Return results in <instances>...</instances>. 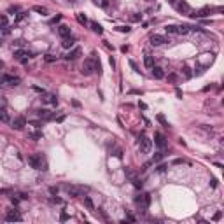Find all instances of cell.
Instances as JSON below:
<instances>
[{
	"label": "cell",
	"mask_w": 224,
	"mask_h": 224,
	"mask_svg": "<svg viewBox=\"0 0 224 224\" xmlns=\"http://www.w3.org/2000/svg\"><path fill=\"white\" fill-rule=\"evenodd\" d=\"M5 221H7V222H20V221H23V217H21V214L18 210L11 208V210H7V214H5Z\"/></svg>",
	"instance_id": "52a82bcc"
},
{
	"label": "cell",
	"mask_w": 224,
	"mask_h": 224,
	"mask_svg": "<svg viewBox=\"0 0 224 224\" xmlns=\"http://www.w3.org/2000/svg\"><path fill=\"white\" fill-rule=\"evenodd\" d=\"M116 30L121 32V33H130V30H132V28H130V26H117Z\"/></svg>",
	"instance_id": "1f68e13d"
},
{
	"label": "cell",
	"mask_w": 224,
	"mask_h": 224,
	"mask_svg": "<svg viewBox=\"0 0 224 224\" xmlns=\"http://www.w3.org/2000/svg\"><path fill=\"white\" fill-rule=\"evenodd\" d=\"M20 82H21V79L18 75H9V74L0 75V84L2 86H18Z\"/></svg>",
	"instance_id": "3957f363"
},
{
	"label": "cell",
	"mask_w": 224,
	"mask_h": 224,
	"mask_svg": "<svg viewBox=\"0 0 224 224\" xmlns=\"http://www.w3.org/2000/svg\"><path fill=\"white\" fill-rule=\"evenodd\" d=\"M65 191L70 194L72 198H79L84 194V191H88V187H82V186H70V184H67L65 186Z\"/></svg>",
	"instance_id": "277c9868"
},
{
	"label": "cell",
	"mask_w": 224,
	"mask_h": 224,
	"mask_svg": "<svg viewBox=\"0 0 224 224\" xmlns=\"http://www.w3.org/2000/svg\"><path fill=\"white\" fill-rule=\"evenodd\" d=\"M221 217H222V212H217V214L214 215V221H219Z\"/></svg>",
	"instance_id": "c3c4849f"
},
{
	"label": "cell",
	"mask_w": 224,
	"mask_h": 224,
	"mask_svg": "<svg viewBox=\"0 0 224 224\" xmlns=\"http://www.w3.org/2000/svg\"><path fill=\"white\" fill-rule=\"evenodd\" d=\"M191 32L189 25H177V35H187Z\"/></svg>",
	"instance_id": "e0dca14e"
},
{
	"label": "cell",
	"mask_w": 224,
	"mask_h": 224,
	"mask_svg": "<svg viewBox=\"0 0 224 224\" xmlns=\"http://www.w3.org/2000/svg\"><path fill=\"white\" fill-rule=\"evenodd\" d=\"M144 65H145L149 70L154 67V60H153V56H151V54H145V56H144Z\"/></svg>",
	"instance_id": "44dd1931"
},
{
	"label": "cell",
	"mask_w": 224,
	"mask_h": 224,
	"mask_svg": "<svg viewBox=\"0 0 224 224\" xmlns=\"http://www.w3.org/2000/svg\"><path fill=\"white\" fill-rule=\"evenodd\" d=\"M58 35L63 37V39H65V37H70V35H72L70 26H67V25H60V26H58Z\"/></svg>",
	"instance_id": "5bb4252c"
},
{
	"label": "cell",
	"mask_w": 224,
	"mask_h": 224,
	"mask_svg": "<svg viewBox=\"0 0 224 224\" xmlns=\"http://www.w3.org/2000/svg\"><path fill=\"white\" fill-rule=\"evenodd\" d=\"M165 170H166V165H159V166H158V172H161V173H163Z\"/></svg>",
	"instance_id": "7dc6e473"
},
{
	"label": "cell",
	"mask_w": 224,
	"mask_h": 224,
	"mask_svg": "<svg viewBox=\"0 0 224 224\" xmlns=\"http://www.w3.org/2000/svg\"><path fill=\"white\" fill-rule=\"evenodd\" d=\"M89 26H91V30L95 32V33H103V28L100 23H96V21H91L89 23Z\"/></svg>",
	"instance_id": "603a6c76"
},
{
	"label": "cell",
	"mask_w": 224,
	"mask_h": 224,
	"mask_svg": "<svg viewBox=\"0 0 224 224\" xmlns=\"http://www.w3.org/2000/svg\"><path fill=\"white\" fill-rule=\"evenodd\" d=\"M149 42H151V46H163V44H166L168 42V39L165 37V35H159V33H153L151 37H149Z\"/></svg>",
	"instance_id": "8992f818"
},
{
	"label": "cell",
	"mask_w": 224,
	"mask_h": 224,
	"mask_svg": "<svg viewBox=\"0 0 224 224\" xmlns=\"http://www.w3.org/2000/svg\"><path fill=\"white\" fill-rule=\"evenodd\" d=\"M32 89H33V91H37V93H42V95H46V89H42V88H39V86H33Z\"/></svg>",
	"instance_id": "ab89813d"
},
{
	"label": "cell",
	"mask_w": 224,
	"mask_h": 224,
	"mask_svg": "<svg viewBox=\"0 0 224 224\" xmlns=\"http://www.w3.org/2000/svg\"><path fill=\"white\" fill-rule=\"evenodd\" d=\"M151 147H153V140L142 133V135H140V153L147 154L149 151H151Z\"/></svg>",
	"instance_id": "5b68a950"
},
{
	"label": "cell",
	"mask_w": 224,
	"mask_h": 224,
	"mask_svg": "<svg viewBox=\"0 0 224 224\" xmlns=\"http://www.w3.org/2000/svg\"><path fill=\"white\" fill-rule=\"evenodd\" d=\"M46 102H51L53 105H58V98H56V95H49L47 98H44Z\"/></svg>",
	"instance_id": "f1b7e54d"
},
{
	"label": "cell",
	"mask_w": 224,
	"mask_h": 224,
	"mask_svg": "<svg viewBox=\"0 0 224 224\" xmlns=\"http://www.w3.org/2000/svg\"><path fill=\"white\" fill-rule=\"evenodd\" d=\"M212 61H214V54H212V53H205V54H201V56L198 58V63H200L203 68L210 67V65H212Z\"/></svg>",
	"instance_id": "ba28073f"
},
{
	"label": "cell",
	"mask_w": 224,
	"mask_h": 224,
	"mask_svg": "<svg viewBox=\"0 0 224 224\" xmlns=\"http://www.w3.org/2000/svg\"><path fill=\"white\" fill-rule=\"evenodd\" d=\"M135 203H137V207H138L142 212H145V210L149 208V205H151V194L149 193L138 194V196L135 198Z\"/></svg>",
	"instance_id": "7a4b0ae2"
},
{
	"label": "cell",
	"mask_w": 224,
	"mask_h": 224,
	"mask_svg": "<svg viewBox=\"0 0 224 224\" xmlns=\"http://www.w3.org/2000/svg\"><path fill=\"white\" fill-rule=\"evenodd\" d=\"M60 21H61V14H58V16H56V18H53L49 23H51V25H54V23H60Z\"/></svg>",
	"instance_id": "f35d334b"
},
{
	"label": "cell",
	"mask_w": 224,
	"mask_h": 224,
	"mask_svg": "<svg viewBox=\"0 0 224 224\" xmlns=\"http://www.w3.org/2000/svg\"><path fill=\"white\" fill-rule=\"evenodd\" d=\"M37 114H39V117H41V119H44V121H51V119H53V114L47 110V109H39V110H37Z\"/></svg>",
	"instance_id": "9a60e30c"
},
{
	"label": "cell",
	"mask_w": 224,
	"mask_h": 224,
	"mask_svg": "<svg viewBox=\"0 0 224 224\" xmlns=\"http://www.w3.org/2000/svg\"><path fill=\"white\" fill-rule=\"evenodd\" d=\"M74 44H75V41L72 39V35H70V37H65V39H63V42H61V46H63L65 49H70V47H74Z\"/></svg>",
	"instance_id": "d6986e66"
},
{
	"label": "cell",
	"mask_w": 224,
	"mask_h": 224,
	"mask_svg": "<svg viewBox=\"0 0 224 224\" xmlns=\"http://www.w3.org/2000/svg\"><path fill=\"white\" fill-rule=\"evenodd\" d=\"M154 144L159 147V149H165L166 147V137H165L163 133H154Z\"/></svg>",
	"instance_id": "8fae6325"
},
{
	"label": "cell",
	"mask_w": 224,
	"mask_h": 224,
	"mask_svg": "<svg viewBox=\"0 0 224 224\" xmlns=\"http://www.w3.org/2000/svg\"><path fill=\"white\" fill-rule=\"evenodd\" d=\"M168 81L175 82V81H177V75H175V74H170V75H168Z\"/></svg>",
	"instance_id": "f6af8a7d"
},
{
	"label": "cell",
	"mask_w": 224,
	"mask_h": 224,
	"mask_svg": "<svg viewBox=\"0 0 224 224\" xmlns=\"http://www.w3.org/2000/svg\"><path fill=\"white\" fill-rule=\"evenodd\" d=\"M44 60L47 61V63H53V61L58 60V56H54V54H46V56H44Z\"/></svg>",
	"instance_id": "f546056e"
},
{
	"label": "cell",
	"mask_w": 224,
	"mask_h": 224,
	"mask_svg": "<svg viewBox=\"0 0 224 224\" xmlns=\"http://www.w3.org/2000/svg\"><path fill=\"white\" fill-rule=\"evenodd\" d=\"M11 124H12L14 130H23V128L26 126V117H25V116H16V117L11 121Z\"/></svg>",
	"instance_id": "9c48e42d"
},
{
	"label": "cell",
	"mask_w": 224,
	"mask_h": 224,
	"mask_svg": "<svg viewBox=\"0 0 224 224\" xmlns=\"http://www.w3.org/2000/svg\"><path fill=\"white\" fill-rule=\"evenodd\" d=\"M158 121L161 123V124H165V126H168V123H166V119H165V117H163V116H161V114L158 116Z\"/></svg>",
	"instance_id": "60d3db41"
},
{
	"label": "cell",
	"mask_w": 224,
	"mask_h": 224,
	"mask_svg": "<svg viewBox=\"0 0 224 224\" xmlns=\"http://www.w3.org/2000/svg\"><path fill=\"white\" fill-rule=\"evenodd\" d=\"M28 138H33V140H42V133H41V132L28 133Z\"/></svg>",
	"instance_id": "4316f807"
},
{
	"label": "cell",
	"mask_w": 224,
	"mask_h": 224,
	"mask_svg": "<svg viewBox=\"0 0 224 224\" xmlns=\"http://www.w3.org/2000/svg\"><path fill=\"white\" fill-rule=\"evenodd\" d=\"M184 163H186V161H184L182 158H177V159H173V161H172V165H184Z\"/></svg>",
	"instance_id": "74e56055"
},
{
	"label": "cell",
	"mask_w": 224,
	"mask_h": 224,
	"mask_svg": "<svg viewBox=\"0 0 224 224\" xmlns=\"http://www.w3.org/2000/svg\"><path fill=\"white\" fill-rule=\"evenodd\" d=\"M9 12L12 14V12H20V7L18 5H12V7H9Z\"/></svg>",
	"instance_id": "ee69618b"
},
{
	"label": "cell",
	"mask_w": 224,
	"mask_h": 224,
	"mask_svg": "<svg viewBox=\"0 0 224 224\" xmlns=\"http://www.w3.org/2000/svg\"><path fill=\"white\" fill-rule=\"evenodd\" d=\"M84 205H86V208L88 210H95V205H93V200L89 196H84Z\"/></svg>",
	"instance_id": "d4e9b609"
},
{
	"label": "cell",
	"mask_w": 224,
	"mask_h": 224,
	"mask_svg": "<svg viewBox=\"0 0 224 224\" xmlns=\"http://www.w3.org/2000/svg\"><path fill=\"white\" fill-rule=\"evenodd\" d=\"M75 18H77V21L81 23L82 26H86V25L89 23V21H88V18H86V14H84V12H77V14H75Z\"/></svg>",
	"instance_id": "7402d4cb"
},
{
	"label": "cell",
	"mask_w": 224,
	"mask_h": 224,
	"mask_svg": "<svg viewBox=\"0 0 224 224\" xmlns=\"http://www.w3.org/2000/svg\"><path fill=\"white\" fill-rule=\"evenodd\" d=\"M14 56L21 61H26L28 58H32V53L26 51V49H16V51H14Z\"/></svg>",
	"instance_id": "7c38bea8"
},
{
	"label": "cell",
	"mask_w": 224,
	"mask_h": 224,
	"mask_svg": "<svg viewBox=\"0 0 224 224\" xmlns=\"http://www.w3.org/2000/svg\"><path fill=\"white\" fill-rule=\"evenodd\" d=\"M138 107H140V109H147V105H145V103H142V102H138Z\"/></svg>",
	"instance_id": "681fc988"
},
{
	"label": "cell",
	"mask_w": 224,
	"mask_h": 224,
	"mask_svg": "<svg viewBox=\"0 0 224 224\" xmlns=\"http://www.w3.org/2000/svg\"><path fill=\"white\" fill-rule=\"evenodd\" d=\"M28 165L35 170H46V163H44V156L41 153L37 154H30L28 156Z\"/></svg>",
	"instance_id": "6da1fadb"
},
{
	"label": "cell",
	"mask_w": 224,
	"mask_h": 224,
	"mask_svg": "<svg viewBox=\"0 0 224 224\" xmlns=\"http://www.w3.org/2000/svg\"><path fill=\"white\" fill-rule=\"evenodd\" d=\"M49 193H51L53 196H56V194H58V187H54V186H53V187H49Z\"/></svg>",
	"instance_id": "b9f144b4"
},
{
	"label": "cell",
	"mask_w": 224,
	"mask_h": 224,
	"mask_svg": "<svg viewBox=\"0 0 224 224\" xmlns=\"http://www.w3.org/2000/svg\"><path fill=\"white\" fill-rule=\"evenodd\" d=\"M151 70H153V77H154V79H163V77H165V72H163L161 67H153Z\"/></svg>",
	"instance_id": "ac0fdd59"
},
{
	"label": "cell",
	"mask_w": 224,
	"mask_h": 224,
	"mask_svg": "<svg viewBox=\"0 0 224 224\" xmlns=\"http://www.w3.org/2000/svg\"><path fill=\"white\" fill-rule=\"evenodd\" d=\"M140 20H142V14H133V16H132L133 23H137V21H140Z\"/></svg>",
	"instance_id": "8d00e7d4"
},
{
	"label": "cell",
	"mask_w": 224,
	"mask_h": 224,
	"mask_svg": "<svg viewBox=\"0 0 224 224\" xmlns=\"http://www.w3.org/2000/svg\"><path fill=\"white\" fill-rule=\"evenodd\" d=\"M163 156H165L163 153H156V156H154V159H153V161H154V163H158V161H161V159H163Z\"/></svg>",
	"instance_id": "d6a6232c"
},
{
	"label": "cell",
	"mask_w": 224,
	"mask_h": 224,
	"mask_svg": "<svg viewBox=\"0 0 224 224\" xmlns=\"http://www.w3.org/2000/svg\"><path fill=\"white\" fill-rule=\"evenodd\" d=\"M208 14H210V7H201L200 11H196L191 16H193V18H207Z\"/></svg>",
	"instance_id": "2e32d148"
},
{
	"label": "cell",
	"mask_w": 224,
	"mask_h": 224,
	"mask_svg": "<svg viewBox=\"0 0 224 224\" xmlns=\"http://www.w3.org/2000/svg\"><path fill=\"white\" fill-rule=\"evenodd\" d=\"M60 221H61V222L68 221V214H67V212H61V215H60Z\"/></svg>",
	"instance_id": "d590c367"
},
{
	"label": "cell",
	"mask_w": 224,
	"mask_h": 224,
	"mask_svg": "<svg viewBox=\"0 0 224 224\" xmlns=\"http://www.w3.org/2000/svg\"><path fill=\"white\" fill-rule=\"evenodd\" d=\"M165 32H166V33H172V35H177V25H166V26H165Z\"/></svg>",
	"instance_id": "484cf974"
},
{
	"label": "cell",
	"mask_w": 224,
	"mask_h": 224,
	"mask_svg": "<svg viewBox=\"0 0 224 224\" xmlns=\"http://www.w3.org/2000/svg\"><path fill=\"white\" fill-rule=\"evenodd\" d=\"M130 67H132L135 72H140V70H138V67H137V63H135V61H132V60H130Z\"/></svg>",
	"instance_id": "7bdbcfd3"
},
{
	"label": "cell",
	"mask_w": 224,
	"mask_h": 224,
	"mask_svg": "<svg viewBox=\"0 0 224 224\" xmlns=\"http://www.w3.org/2000/svg\"><path fill=\"white\" fill-rule=\"evenodd\" d=\"M7 25H9V21H7V16H5V14H0V26H2V28H5Z\"/></svg>",
	"instance_id": "83f0119b"
},
{
	"label": "cell",
	"mask_w": 224,
	"mask_h": 224,
	"mask_svg": "<svg viewBox=\"0 0 224 224\" xmlns=\"http://www.w3.org/2000/svg\"><path fill=\"white\" fill-rule=\"evenodd\" d=\"M182 70H184V75H186V77H191V75H193V74H191V68H189V67H184Z\"/></svg>",
	"instance_id": "e575fe53"
},
{
	"label": "cell",
	"mask_w": 224,
	"mask_h": 224,
	"mask_svg": "<svg viewBox=\"0 0 224 224\" xmlns=\"http://www.w3.org/2000/svg\"><path fill=\"white\" fill-rule=\"evenodd\" d=\"M70 2H75V0H70Z\"/></svg>",
	"instance_id": "db71d44e"
},
{
	"label": "cell",
	"mask_w": 224,
	"mask_h": 224,
	"mask_svg": "<svg viewBox=\"0 0 224 224\" xmlns=\"http://www.w3.org/2000/svg\"><path fill=\"white\" fill-rule=\"evenodd\" d=\"M168 2H170V4H172V5H173V4H177V0H168Z\"/></svg>",
	"instance_id": "816d5d0a"
},
{
	"label": "cell",
	"mask_w": 224,
	"mask_h": 224,
	"mask_svg": "<svg viewBox=\"0 0 224 224\" xmlns=\"http://www.w3.org/2000/svg\"><path fill=\"white\" fill-rule=\"evenodd\" d=\"M25 16H26V12H18V16H16V20H14V23H20V21L23 20Z\"/></svg>",
	"instance_id": "836d02e7"
},
{
	"label": "cell",
	"mask_w": 224,
	"mask_h": 224,
	"mask_svg": "<svg viewBox=\"0 0 224 224\" xmlns=\"http://www.w3.org/2000/svg\"><path fill=\"white\" fill-rule=\"evenodd\" d=\"M210 184H212V187H215V186H217V180H215V179H212V180H210Z\"/></svg>",
	"instance_id": "f907efd6"
},
{
	"label": "cell",
	"mask_w": 224,
	"mask_h": 224,
	"mask_svg": "<svg viewBox=\"0 0 224 224\" xmlns=\"http://www.w3.org/2000/svg\"><path fill=\"white\" fill-rule=\"evenodd\" d=\"M32 11H33V12H39V14H42V16H44V14H47V9H46L44 5H33V7H32Z\"/></svg>",
	"instance_id": "cb8c5ba5"
},
{
	"label": "cell",
	"mask_w": 224,
	"mask_h": 224,
	"mask_svg": "<svg viewBox=\"0 0 224 224\" xmlns=\"http://www.w3.org/2000/svg\"><path fill=\"white\" fill-rule=\"evenodd\" d=\"M175 5V9L179 11V12H182V14H187V16H191L193 14V11H191V5L187 4V2H179V4H173Z\"/></svg>",
	"instance_id": "30bf717a"
},
{
	"label": "cell",
	"mask_w": 224,
	"mask_h": 224,
	"mask_svg": "<svg viewBox=\"0 0 224 224\" xmlns=\"http://www.w3.org/2000/svg\"><path fill=\"white\" fill-rule=\"evenodd\" d=\"M0 46H2V37H0Z\"/></svg>",
	"instance_id": "f5cc1de1"
},
{
	"label": "cell",
	"mask_w": 224,
	"mask_h": 224,
	"mask_svg": "<svg viewBox=\"0 0 224 224\" xmlns=\"http://www.w3.org/2000/svg\"><path fill=\"white\" fill-rule=\"evenodd\" d=\"M30 124H32V126H35V128H41V124H42V123H41V121H32Z\"/></svg>",
	"instance_id": "bcb514c9"
},
{
	"label": "cell",
	"mask_w": 224,
	"mask_h": 224,
	"mask_svg": "<svg viewBox=\"0 0 224 224\" xmlns=\"http://www.w3.org/2000/svg\"><path fill=\"white\" fill-rule=\"evenodd\" d=\"M81 47H74V49H72L70 53H67V54H65V60L67 61H74V60H77V58H79V56H81Z\"/></svg>",
	"instance_id": "4fadbf2b"
},
{
	"label": "cell",
	"mask_w": 224,
	"mask_h": 224,
	"mask_svg": "<svg viewBox=\"0 0 224 224\" xmlns=\"http://www.w3.org/2000/svg\"><path fill=\"white\" fill-rule=\"evenodd\" d=\"M96 5H100V7H107L109 5V0H93Z\"/></svg>",
	"instance_id": "4dcf8cb0"
},
{
	"label": "cell",
	"mask_w": 224,
	"mask_h": 224,
	"mask_svg": "<svg viewBox=\"0 0 224 224\" xmlns=\"http://www.w3.org/2000/svg\"><path fill=\"white\" fill-rule=\"evenodd\" d=\"M0 121H4V123H9V112H7V109L5 107H0Z\"/></svg>",
	"instance_id": "ffe728a7"
}]
</instances>
